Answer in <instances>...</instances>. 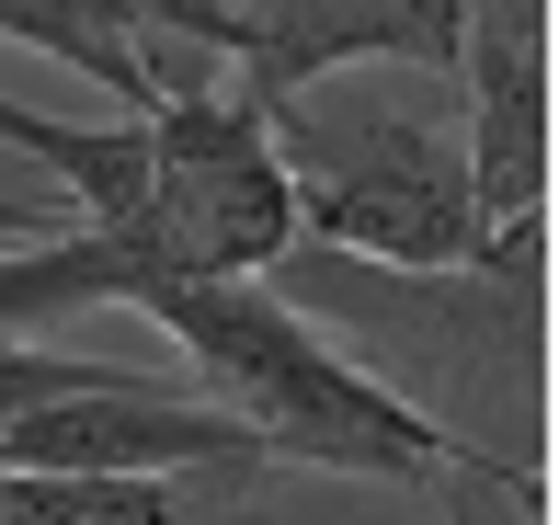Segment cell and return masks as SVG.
<instances>
[{"label": "cell", "mask_w": 559, "mask_h": 525, "mask_svg": "<svg viewBox=\"0 0 559 525\" xmlns=\"http://www.w3.org/2000/svg\"><path fill=\"white\" fill-rule=\"evenodd\" d=\"M286 263H297V286H309V309H297V297L286 309L297 320H343L354 343H332V355L354 378H377L412 422H435L479 468L537 480V457H514V434L537 422V389H548V343H537L548 217L537 229H491L479 263H456V274H377V263L309 252V240H297Z\"/></svg>", "instance_id": "6da1fadb"}, {"label": "cell", "mask_w": 559, "mask_h": 525, "mask_svg": "<svg viewBox=\"0 0 559 525\" xmlns=\"http://www.w3.org/2000/svg\"><path fill=\"white\" fill-rule=\"evenodd\" d=\"M183 366L206 378V411H228L251 434V457H297V468H343V480H479L502 503H548L514 468H479L468 445H445L435 422H412L377 378H354L320 320H297L263 274H171L138 297Z\"/></svg>", "instance_id": "7a4b0ae2"}, {"label": "cell", "mask_w": 559, "mask_h": 525, "mask_svg": "<svg viewBox=\"0 0 559 525\" xmlns=\"http://www.w3.org/2000/svg\"><path fill=\"white\" fill-rule=\"evenodd\" d=\"M263 148L286 171V206L309 252L377 263V274H456L479 263V206H468V148L456 127L377 92H286L263 104Z\"/></svg>", "instance_id": "3957f363"}, {"label": "cell", "mask_w": 559, "mask_h": 525, "mask_svg": "<svg viewBox=\"0 0 559 525\" xmlns=\"http://www.w3.org/2000/svg\"><path fill=\"white\" fill-rule=\"evenodd\" d=\"M148 160H160V286L171 274H274L297 252V206H286V171L263 148V115L206 58L160 69Z\"/></svg>", "instance_id": "277c9868"}, {"label": "cell", "mask_w": 559, "mask_h": 525, "mask_svg": "<svg viewBox=\"0 0 559 525\" xmlns=\"http://www.w3.org/2000/svg\"><path fill=\"white\" fill-rule=\"evenodd\" d=\"M456 148H468L479 240L548 217V0H468L456 23Z\"/></svg>", "instance_id": "5b68a950"}, {"label": "cell", "mask_w": 559, "mask_h": 525, "mask_svg": "<svg viewBox=\"0 0 559 525\" xmlns=\"http://www.w3.org/2000/svg\"><path fill=\"white\" fill-rule=\"evenodd\" d=\"M251 434L206 399L171 389H104V399H46V411L0 422V468L12 480H171V468H228Z\"/></svg>", "instance_id": "8992f818"}, {"label": "cell", "mask_w": 559, "mask_h": 525, "mask_svg": "<svg viewBox=\"0 0 559 525\" xmlns=\"http://www.w3.org/2000/svg\"><path fill=\"white\" fill-rule=\"evenodd\" d=\"M456 23H468V0H263V23L240 46V104L263 115L354 58H400V69L456 81Z\"/></svg>", "instance_id": "52a82bcc"}, {"label": "cell", "mask_w": 559, "mask_h": 525, "mask_svg": "<svg viewBox=\"0 0 559 525\" xmlns=\"http://www.w3.org/2000/svg\"><path fill=\"white\" fill-rule=\"evenodd\" d=\"M0 35L46 46V58H69V69H92L126 115L160 104V46L217 58V35L183 12V0H0Z\"/></svg>", "instance_id": "ba28073f"}]
</instances>
